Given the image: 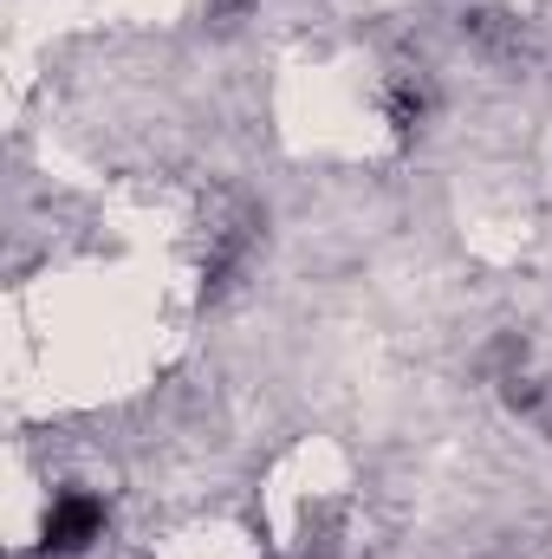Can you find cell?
<instances>
[{"instance_id":"obj_1","label":"cell","mask_w":552,"mask_h":559,"mask_svg":"<svg viewBox=\"0 0 552 559\" xmlns=\"http://www.w3.org/2000/svg\"><path fill=\"white\" fill-rule=\"evenodd\" d=\"M105 527H111L105 501H98L92 488H65V495H52V508H46L39 547H46L52 559H79V554H92V547L105 540Z\"/></svg>"}]
</instances>
